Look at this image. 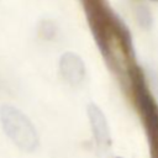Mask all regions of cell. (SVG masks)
<instances>
[{
	"instance_id": "obj_1",
	"label": "cell",
	"mask_w": 158,
	"mask_h": 158,
	"mask_svg": "<svg viewBox=\"0 0 158 158\" xmlns=\"http://www.w3.org/2000/svg\"><path fill=\"white\" fill-rule=\"evenodd\" d=\"M83 1L93 37L95 38V42L105 60L110 65L115 63L116 48H120L122 54L132 58V38L123 21L107 7L104 0Z\"/></svg>"
},
{
	"instance_id": "obj_2",
	"label": "cell",
	"mask_w": 158,
	"mask_h": 158,
	"mask_svg": "<svg viewBox=\"0 0 158 158\" xmlns=\"http://www.w3.org/2000/svg\"><path fill=\"white\" fill-rule=\"evenodd\" d=\"M128 77L135 105L146 131L151 158H158V104L147 85L142 69L137 64H130Z\"/></svg>"
},
{
	"instance_id": "obj_3",
	"label": "cell",
	"mask_w": 158,
	"mask_h": 158,
	"mask_svg": "<svg viewBox=\"0 0 158 158\" xmlns=\"http://www.w3.org/2000/svg\"><path fill=\"white\" fill-rule=\"evenodd\" d=\"M0 122L6 136L25 152H33L40 143L31 120L17 107L5 104L0 107Z\"/></svg>"
},
{
	"instance_id": "obj_4",
	"label": "cell",
	"mask_w": 158,
	"mask_h": 158,
	"mask_svg": "<svg viewBox=\"0 0 158 158\" xmlns=\"http://www.w3.org/2000/svg\"><path fill=\"white\" fill-rule=\"evenodd\" d=\"M86 111L99 158H111L110 153H111L112 139H111L110 127L104 112L95 104L88 105Z\"/></svg>"
},
{
	"instance_id": "obj_5",
	"label": "cell",
	"mask_w": 158,
	"mask_h": 158,
	"mask_svg": "<svg viewBox=\"0 0 158 158\" xmlns=\"http://www.w3.org/2000/svg\"><path fill=\"white\" fill-rule=\"evenodd\" d=\"M59 72L68 84L79 85L85 78V64L77 53L65 52L59 58Z\"/></svg>"
},
{
	"instance_id": "obj_6",
	"label": "cell",
	"mask_w": 158,
	"mask_h": 158,
	"mask_svg": "<svg viewBox=\"0 0 158 158\" xmlns=\"http://www.w3.org/2000/svg\"><path fill=\"white\" fill-rule=\"evenodd\" d=\"M136 19L137 22L139 23V26L142 28H151L153 25V17H152V12L149 10V7H147L143 4H139L136 6Z\"/></svg>"
},
{
	"instance_id": "obj_7",
	"label": "cell",
	"mask_w": 158,
	"mask_h": 158,
	"mask_svg": "<svg viewBox=\"0 0 158 158\" xmlns=\"http://www.w3.org/2000/svg\"><path fill=\"white\" fill-rule=\"evenodd\" d=\"M58 28L57 25L51 20H42L38 25V35L47 41H52L57 37Z\"/></svg>"
},
{
	"instance_id": "obj_8",
	"label": "cell",
	"mask_w": 158,
	"mask_h": 158,
	"mask_svg": "<svg viewBox=\"0 0 158 158\" xmlns=\"http://www.w3.org/2000/svg\"><path fill=\"white\" fill-rule=\"evenodd\" d=\"M153 1H158V0H153Z\"/></svg>"
}]
</instances>
